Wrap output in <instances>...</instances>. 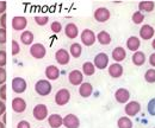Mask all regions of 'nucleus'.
Returning a JSON list of instances; mask_svg holds the SVG:
<instances>
[{"mask_svg": "<svg viewBox=\"0 0 155 128\" xmlns=\"http://www.w3.org/2000/svg\"><path fill=\"white\" fill-rule=\"evenodd\" d=\"M92 92H93V87H92L91 83H88V82H84L82 84H80L79 94H80L81 97L87 98V97H90V96L92 95Z\"/></svg>", "mask_w": 155, "mask_h": 128, "instance_id": "6ab92c4d", "label": "nucleus"}, {"mask_svg": "<svg viewBox=\"0 0 155 128\" xmlns=\"http://www.w3.org/2000/svg\"><path fill=\"white\" fill-rule=\"evenodd\" d=\"M12 89L17 94H21L26 90V81L21 77H16L12 80Z\"/></svg>", "mask_w": 155, "mask_h": 128, "instance_id": "9d476101", "label": "nucleus"}, {"mask_svg": "<svg viewBox=\"0 0 155 128\" xmlns=\"http://www.w3.org/2000/svg\"><path fill=\"white\" fill-rule=\"evenodd\" d=\"M94 19L97 20L98 23H105L110 19V11L106 7H98L94 12Z\"/></svg>", "mask_w": 155, "mask_h": 128, "instance_id": "0eeeda50", "label": "nucleus"}, {"mask_svg": "<svg viewBox=\"0 0 155 128\" xmlns=\"http://www.w3.org/2000/svg\"><path fill=\"white\" fill-rule=\"evenodd\" d=\"M69 51H71V55L73 56L74 58H79V57L81 56V52H82L81 45H80L79 43H73V44L71 45Z\"/></svg>", "mask_w": 155, "mask_h": 128, "instance_id": "c756f323", "label": "nucleus"}, {"mask_svg": "<svg viewBox=\"0 0 155 128\" xmlns=\"http://www.w3.org/2000/svg\"><path fill=\"white\" fill-rule=\"evenodd\" d=\"M6 82V70L4 68H0V86L5 84Z\"/></svg>", "mask_w": 155, "mask_h": 128, "instance_id": "4c0bfd02", "label": "nucleus"}, {"mask_svg": "<svg viewBox=\"0 0 155 128\" xmlns=\"http://www.w3.org/2000/svg\"><path fill=\"white\" fill-rule=\"evenodd\" d=\"M48 123L51 128H60L63 126V117L58 114H51L48 117Z\"/></svg>", "mask_w": 155, "mask_h": 128, "instance_id": "a211bd4d", "label": "nucleus"}, {"mask_svg": "<svg viewBox=\"0 0 155 128\" xmlns=\"http://www.w3.org/2000/svg\"><path fill=\"white\" fill-rule=\"evenodd\" d=\"M64 35L69 39H75L79 35V29L74 23H68L64 27Z\"/></svg>", "mask_w": 155, "mask_h": 128, "instance_id": "dca6fc26", "label": "nucleus"}, {"mask_svg": "<svg viewBox=\"0 0 155 128\" xmlns=\"http://www.w3.org/2000/svg\"><path fill=\"white\" fill-rule=\"evenodd\" d=\"M144 80L148 83H155V69H149L144 73Z\"/></svg>", "mask_w": 155, "mask_h": 128, "instance_id": "7c9ffc66", "label": "nucleus"}, {"mask_svg": "<svg viewBox=\"0 0 155 128\" xmlns=\"http://www.w3.org/2000/svg\"><path fill=\"white\" fill-rule=\"evenodd\" d=\"M149 63L152 67H155V54H152L149 56Z\"/></svg>", "mask_w": 155, "mask_h": 128, "instance_id": "a18cd8bd", "label": "nucleus"}, {"mask_svg": "<svg viewBox=\"0 0 155 128\" xmlns=\"http://www.w3.org/2000/svg\"><path fill=\"white\" fill-rule=\"evenodd\" d=\"M71 100V92L68 89L63 88V89H60L56 94H55V103L62 107V106H66Z\"/></svg>", "mask_w": 155, "mask_h": 128, "instance_id": "f03ea898", "label": "nucleus"}, {"mask_svg": "<svg viewBox=\"0 0 155 128\" xmlns=\"http://www.w3.org/2000/svg\"><path fill=\"white\" fill-rule=\"evenodd\" d=\"M115 98L118 103H127L130 98V92L124 88H119L115 92Z\"/></svg>", "mask_w": 155, "mask_h": 128, "instance_id": "f8f14e48", "label": "nucleus"}, {"mask_svg": "<svg viewBox=\"0 0 155 128\" xmlns=\"http://www.w3.org/2000/svg\"><path fill=\"white\" fill-rule=\"evenodd\" d=\"M63 126L66 128H79L80 127V120L77 115L68 114L63 117Z\"/></svg>", "mask_w": 155, "mask_h": 128, "instance_id": "423d86ee", "label": "nucleus"}, {"mask_svg": "<svg viewBox=\"0 0 155 128\" xmlns=\"http://www.w3.org/2000/svg\"><path fill=\"white\" fill-rule=\"evenodd\" d=\"M68 80H69L71 84L80 86V84H82V81H84V73L79 70H73L68 75Z\"/></svg>", "mask_w": 155, "mask_h": 128, "instance_id": "9b49d317", "label": "nucleus"}, {"mask_svg": "<svg viewBox=\"0 0 155 128\" xmlns=\"http://www.w3.org/2000/svg\"><path fill=\"white\" fill-rule=\"evenodd\" d=\"M51 89H53V87H51L50 82L47 80H39L35 84V90L41 96H48L51 92Z\"/></svg>", "mask_w": 155, "mask_h": 128, "instance_id": "f257e3e1", "label": "nucleus"}, {"mask_svg": "<svg viewBox=\"0 0 155 128\" xmlns=\"http://www.w3.org/2000/svg\"><path fill=\"white\" fill-rule=\"evenodd\" d=\"M6 65V51L0 50V68H4Z\"/></svg>", "mask_w": 155, "mask_h": 128, "instance_id": "e433bc0d", "label": "nucleus"}, {"mask_svg": "<svg viewBox=\"0 0 155 128\" xmlns=\"http://www.w3.org/2000/svg\"><path fill=\"white\" fill-rule=\"evenodd\" d=\"M82 73H85L86 76H92L93 73H96V67L93 63L91 62H85L82 64Z\"/></svg>", "mask_w": 155, "mask_h": 128, "instance_id": "cd10ccee", "label": "nucleus"}, {"mask_svg": "<svg viewBox=\"0 0 155 128\" xmlns=\"http://www.w3.org/2000/svg\"><path fill=\"white\" fill-rule=\"evenodd\" d=\"M0 128H5V126H4V123H2V122H0Z\"/></svg>", "mask_w": 155, "mask_h": 128, "instance_id": "de8ad7c7", "label": "nucleus"}, {"mask_svg": "<svg viewBox=\"0 0 155 128\" xmlns=\"http://www.w3.org/2000/svg\"><path fill=\"white\" fill-rule=\"evenodd\" d=\"M17 128H31V126H30V123H29L28 121L21 120V121H19V122H18Z\"/></svg>", "mask_w": 155, "mask_h": 128, "instance_id": "a19ab883", "label": "nucleus"}, {"mask_svg": "<svg viewBox=\"0 0 155 128\" xmlns=\"http://www.w3.org/2000/svg\"><path fill=\"white\" fill-rule=\"evenodd\" d=\"M154 30H155V29H154Z\"/></svg>", "mask_w": 155, "mask_h": 128, "instance_id": "09e8293b", "label": "nucleus"}, {"mask_svg": "<svg viewBox=\"0 0 155 128\" xmlns=\"http://www.w3.org/2000/svg\"><path fill=\"white\" fill-rule=\"evenodd\" d=\"M12 109L16 113H23L26 109V102L21 97H16L12 100Z\"/></svg>", "mask_w": 155, "mask_h": 128, "instance_id": "f3484780", "label": "nucleus"}, {"mask_svg": "<svg viewBox=\"0 0 155 128\" xmlns=\"http://www.w3.org/2000/svg\"><path fill=\"white\" fill-rule=\"evenodd\" d=\"M140 45H141V42H140V39L135 36L129 37L128 40H127V48H128L130 51H133V52H136V51L140 49Z\"/></svg>", "mask_w": 155, "mask_h": 128, "instance_id": "412c9836", "label": "nucleus"}, {"mask_svg": "<svg viewBox=\"0 0 155 128\" xmlns=\"http://www.w3.org/2000/svg\"><path fill=\"white\" fill-rule=\"evenodd\" d=\"M148 113L152 115V116H155V97L152 98L149 102H148Z\"/></svg>", "mask_w": 155, "mask_h": 128, "instance_id": "72a5a7b5", "label": "nucleus"}, {"mask_svg": "<svg viewBox=\"0 0 155 128\" xmlns=\"http://www.w3.org/2000/svg\"><path fill=\"white\" fill-rule=\"evenodd\" d=\"M47 54V50H45V46L41 43H36V44H32L31 48H30V55L32 56L34 58L36 59H42L44 58V56Z\"/></svg>", "mask_w": 155, "mask_h": 128, "instance_id": "7ed1b4c3", "label": "nucleus"}, {"mask_svg": "<svg viewBox=\"0 0 155 128\" xmlns=\"http://www.w3.org/2000/svg\"><path fill=\"white\" fill-rule=\"evenodd\" d=\"M118 128H133V121L128 116H123L117 121Z\"/></svg>", "mask_w": 155, "mask_h": 128, "instance_id": "c85d7f7f", "label": "nucleus"}, {"mask_svg": "<svg viewBox=\"0 0 155 128\" xmlns=\"http://www.w3.org/2000/svg\"><path fill=\"white\" fill-rule=\"evenodd\" d=\"M5 110H6V106H5L4 101H0V115H2L5 113Z\"/></svg>", "mask_w": 155, "mask_h": 128, "instance_id": "c03bdc74", "label": "nucleus"}, {"mask_svg": "<svg viewBox=\"0 0 155 128\" xmlns=\"http://www.w3.org/2000/svg\"><path fill=\"white\" fill-rule=\"evenodd\" d=\"M109 75L112 78H119L123 75V67L119 63H114L109 67Z\"/></svg>", "mask_w": 155, "mask_h": 128, "instance_id": "aec40b11", "label": "nucleus"}, {"mask_svg": "<svg viewBox=\"0 0 155 128\" xmlns=\"http://www.w3.org/2000/svg\"><path fill=\"white\" fill-rule=\"evenodd\" d=\"M81 42L84 45L86 46H92L96 43V35L92 30L90 29H85L81 33Z\"/></svg>", "mask_w": 155, "mask_h": 128, "instance_id": "39448f33", "label": "nucleus"}, {"mask_svg": "<svg viewBox=\"0 0 155 128\" xmlns=\"http://www.w3.org/2000/svg\"><path fill=\"white\" fill-rule=\"evenodd\" d=\"M5 43H6V30L0 29V44H5Z\"/></svg>", "mask_w": 155, "mask_h": 128, "instance_id": "58836bf2", "label": "nucleus"}, {"mask_svg": "<svg viewBox=\"0 0 155 128\" xmlns=\"http://www.w3.org/2000/svg\"><path fill=\"white\" fill-rule=\"evenodd\" d=\"M45 76L48 80H58L60 76V70L58 69V67L55 65H49L45 68Z\"/></svg>", "mask_w": 155, "mask_h": 128, "instance_id": "4be33fe9", "label": "nucleus"}, {"mask_svg": "<svg viewBox=\"0 0 155 128\" xmlns=\"http://www.w3.org/2000/svg\"><path fill=\"white\" fill-rule=\"evenodd\" d=\"M155 8L154 1H140L138 2V10L140 12H153Z\"/></svg>", "mask_w": 155, "mask_h": 128, "instance_id": "b1692460", "label": "nucleus"}, {"mask_svg": "<svg viewBox=\"0 0 155 128\" xmlns=\"http://www.w3.org/2000/svg\"><path fill=\"white\" fill-rule=\"evenodd\" d=\"M0 24H1V29H5L6 27V14H1V18H0Z\"/></svg>", "mask_w": 155, "mask_h": 128, "instance_id": "37998d69", "label": "nucleus"}, {"mask_svg": "<svg viewBox=\"0 0 155 128\" xmlns=\"http://www.w3.org/2000/svg\"><path fill=\"white\" fill-rule=\"evenodd\" d=\"M131 61H133V63H134L135 65L141 67V65H143V64L146 63V55H144L143 52H141V51H136L135 54L133 55Z\"/></svg>", "mask_w": 155, "mask_h": 128, "instance_id": "a878e982", "label": "nucleus"}, {"mask_svg": "<svg viewBox=\"0 0 155 128\" xmlns=\"http://www.w3.org/2000/svg\"><path fill=\"white\" fill-rule=\"evenodd\" d=\"M32 115H34V117L36 120L43 121L48 116V107L45 105H43V103H39L37 106H35V108L32 110Z\"/></svg>", "mask_w": 155, "mask_h": 128, "instance_id": "20e7f679", "label": "nucleus"}, {"mask_svg": "<svg viewBox=\"0 0 155 128\" xmlns=\"http://www.w3.org/2000/svg\"><path fill=\"white\" fill-rule=\"evenodd\" d=\"M20 52V46L17 40H12V55H18Z\"/></svg>", "mask_w": 155, "mask_h": 128, "instance_id": "c9c22d12", "label": "nucleus"}, {"mask_svg": "<svg viewBox=\"0 0 155 128\" xmlns=\"http://www.w3.org/2000/svg\"><path fill=\"white\" fill-rule=\"evenodd\" d=\"M6 7H7L6 1H0V14H4V13H5Z\"/></svg>", "mask_w": 155, "mask_h": 128, "instance_id": "79ce46f5", "label": "nucleus"}, {"mask_svg": "<svg viewBox=\"0 0 155 128\" xmlns=\"http://www.w3.org/2000/svg\"><path fill=\"white\" fill-rule=\"evenodd\" d=\"M93 64H94V67L97 69H100V70L105 69L109 65V56L106 55V54H104V52L98 54L94 57V63Z\"/></svg>", "mask_w": 155, "mask_h": 128, "instance_id": "6e6552de", "label": "nucleus"}, {"mask_svg": "<svg viewBox=\"0 0 155 128\" xmlns=\"http://www.w3.org/2000/svg\"><path fill=\"white\" fill-rule=\"evenodd\" d=\"M131 19H133V21L135 23L136 25H138V24L143 23V20H144V16H143V13H142V12L136 11V12H134V14H133Z\"/></svg>", "mask_w": 155, "mask_h": 128, "instance_id": "2f4dec72", "label": "nucleus"}, {"mask_svg": "<svg viewBox=\"0 0 155 128\" xmlns=\"http://www.w3.org/2000/svg\"><path fill=\"white\" fill-rule=\"evenodd\" d=\"M28 25V20L25 17H15L12 19V27L15 31H23Z\"/></svg>", "mask_w": 155, "mask_h": 128, "instance_id": "2eb2a0df", "label": "nucleus"}, {"mask_svg": "<svg viewBox=\"0 0 155 128\" xmlns=\"http://www.w3.org/2000/svg\"><path fill=\"white\" fill-rule=\"evenodd\" d=\"M55 59H56V62L60 65H66L71 61V55H69V52L67 50L60 49L55 52Z\"/></svg>", "mask_w": 155, "mask_h": 128, "instance_id": "1a4fd4ad", "label": "nucleus"}, {"mask_svg": "<svg viewBox=\"0 0 155 128\" xmlns=\"http://www.w3.org/2000/svg\"><path fill=\"white\" fill-rule=\"evenodd\" d=\"M154 33H155V30L150 25H148V24L143 25V26L140 29V37H141L143 40H149V39H152L153 36H154Z\"/></svg>", "mask_w": 155, "mask_h": 128, "instance_id": "4468645a", "label": "nucleus"}, {"mask_svg": "<svg viewBox=\"0 0 155 128\" xmlns=\"http://www.w3.org/2000/svg\"><path fill=\"white\" fill-rule=\"evenodd\" d=\"M125 57H127V51H125L124 48H122V46H117L116 49L112 51V58L116 61L117 63L124 61Z\"/></svg>", "mask_w": 155, "mask_h": 128, "instance_id": "5701e85b", "label": "nucleus"}, {"mask_svg": "<svg viewBox=\"0 0 155 128\" xmlns=\"http://www.w3.org/2000/svg\"><path fill=\"white\" fill-rule=\"evenodd\" d=\"M20 40L25 45H31L34 42V33L31 31H23L20 35Z\"/></svg>", "mask_w": 155, "mask_h": 128, "instance_id": "bb28decb", "label": "nucleus"}, {"mask_svg": "<svg viewBox=\"0 0 155 128\" xmlns=\"http://www.w3.org/2000/svg\"><path fill=\"white\" fill-rule=\"evenodd\" d=\"M97 40L101 45H109L111 43V36L106 31H100L97 35Z\"/></svg>", "mask_w": 155, "mask_h": 128, "instance_id": "393cba45", "label": "nucleus"}, {"mask_svg": "<svg viewBox=\"0 0 155 128\" xmlns=\"http://www.w3.org/2000/svg\"><path fill=\"white\" fill-rule=\"evenodd\" d=\"M152 46H153V49L155 50V39H153V43H152Z\"/></svg>", "mask_w": 155, "mask_h": 128, "instance_id": "49530a36", "label": "nucleus"}, {"mask_svg": "<svg viewBox=\"0 0 155 128\" xmlns=\"http://www.w3.org/2000/svg\"><path fill=\"white\" fill-rule=\"evenodd\" d=\"M125 114L128 116H135L141 110V105L137 101H131L125 106Z\"/></svg>", "mask_w": 155, "mask_h": 128, "instance_id": "ddd939ff", "label": "nucleus"}, {"mask_svg": "<svg viewBox=\"0 0 155 128\" xmlns=\"http://www.w3.org/2000/svg\"><path fill=\"white\" fill-rule=\"evenodd\" d=\"M50 30L54 32V33H58L62 31V25L60 21H53L51 25H50Z\"/></svg>", "mask_w": 155, "mask_h": 128, "instance_id": "473e14b6", "label": "nucleus"}, {"mask_svg": "<svg viewBox=\"0 0 155 128\" xmlns=\"http://www.w3.org/2000/svg\"><path fill=\"white\" fill-rule=\"evenodd\" d=\"M6 84H2L1 88H0V97H1V101L6 100Z\"/></svg>", "mask_w": 155, "mask_h": 128, "instance_id": "ea45409f", "label": "nucleus"}, {"mask_svg": "<svg viewBox=\"0 0 155 128\" xmlns=\"http://www.w3.org/2000/svg\"><path fill=\"white\" fill-rule=\"evenodd\" d=\"M35 21H36V24H37V25L43 26V25L48 24L49 18H48V17H35Z\"/></svg>", "mask_w": 155, "mask_h": 128, "instance_id": "f704fd0d", "label": "nucleus"}]
</instances>
